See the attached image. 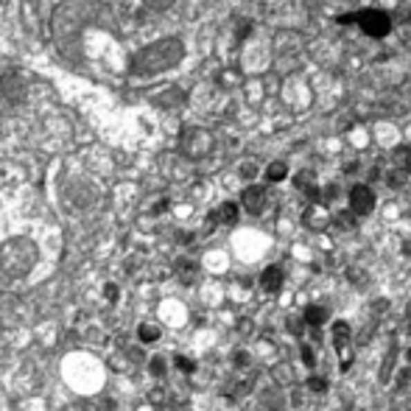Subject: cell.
Wrapping results in <instances>:
<instances>
[{
    "instance_id": "obj_2",
    "label": "cell",
    "mask_w": 411,
    "mask_h": 411,
    "mask_svg": "<svg viewBox=\"0 0 411 411\" xmlns=\"http://www.w3.org/2000/svg\"><path fill=\"white\" fill-rule=\"evenodd\" d=\"M185 48L179 39H160L154 45H146L140 53L131 59V71L140 73V76H154V73H163L168 67H174L179 59H182Z\"/></svg>"
},
{
    "instance_id": "obj_10",
    "label": "cell",
    "mask_w": 411,
    "mask_h": 411,
    "mask_svg": "<svg viewBox=\"0 0 411 411\" xmlns=\"http://www.w3.org/2000/svg\"><path fill=\"white\" fill-rule=\"evenodd\" d=\"M224 221V224H235V219H238V204H232V201H227V204H221L219 208V213H213V221Z\"/></svg>"
},
{
    "instance_id": "obj_23",
    "label": "cell",
    "mask_w": 411,
    "mask_h": 411,
    "mask_svg": "<svg viewBox=\"0 0 411 411\" xmlns=\"http://www.w3.org/2000/svg\"><path fill=\"white\" fill-rule=\"evenodd\" d=\"M0 3H3V0H0Z\"/></svg>"
},
{
    "instance_id": "obj_17",
    "label": "cell",
    "mask_w": 411,
    "mask_h": 411,
    "mask_svg": "<svg viewBox=\"0 0 411 411\" xmlns=\"http://www.w3.org/2000/svg\"><path fill=\"white\" fill-rule=\"evenodd\" d=\"M176 367H179L182 372H193V369H196V364H193L190 358H185V356H176Z\"/></svg>"
},
{
    "instance_id": "obj_18",
    "label": "cell",
    "mask_w": 411,
    "mask_h": 411,
    "mask_svg": "<svg viewBox=\"0 0 411 411\" xmlns=\"http://www.w3.org/2000/svg\"><path fill=\"white\" fill-rule=\"evenodd\" d=\"M302 361H305V367H313V364H316L313 350H311V347H302Z\"/></svg>"
},
{
    "instance_id": "obj_13",
    "label": "cell",
    "mask_w": 411,
    "mask_h": 411,
    "mask_svg": "<svg viewBox=\"0 0 411 411\" xmlns=\"http://www.w3.org/2000/svg\"><path fill=\"white\" fill-rule=\"evenodd\" d=\"M394 157H397V165H400V168H405V171L411 168V149H405V146H403V149H397V152H394Z\"/></svg>"
},
{
    "instance_id": "obj_7",
    "label": "cell",
    "mask_w": 411,
    "mask_h": 411,
    "mask_svg": "<svg viewBox=\"0 0 411 411\" xmlns=\"http://www.w3.org/2000/svg\"><path fill=\"white\" fill-rule=\"evenodd\" d=\"M260 286H263V291H268V294L280 291V286H283V268H277V266L263 268V274H260Z\"/></svg>"
},
{
    "instance_id": "obj_9",
    "label": "cell",
    "mask_w": 411,
    "mask_h": 411,
    "mask_svg": "<svg viewBox=\"0 0 411 411\" xmlns=\"http://www.w3.org/2000/svg\"><path fill=\"white\" fill-rule=\"evenodd\" d=\"M325 319H327V308H325V305L313 302V305H308V308H305V325L319 327V325H325Z\"/></svg>"
},
{
    "instance_id": "obj_8",
    "label": "cell",
    "mask_w": 411,
    "mask_h": 411,
    "mask_svg": "<svg viewBox=\"0 0 411 411\" xmlns=\"http://www.w3.org/2000/svg\"><path fill=\"white\" fill-rule=\"evenodd\" d=\"M333 341H336V350L341 353H350V325L347 322H336L333 327Z\"/></svg>"
},
{
    "instance_id": "obj_5",
    "label": "cell",
    "mask_w": 411,
    "mask_h": 411,
    "mask_svg": "<svg viewBox=\"0 0 411 411\" xmlns=\"http://www.w3.org/2000/svg\"><path fill=\"white\" fill-rule=\"evenodd\" d=\"M350 210L353 216H369L375 210V193L369 185H356L350 190Z\"/></svg>"
},
{
    "instance_id": "obj_12",
    "label": "cell",
    "mask_w": 411,
    "mask_h": 411,
    "mask_svg": "<svg viewBox=\"0 0 411 411\" xmlns=\"http://www.w3.org/2000/svg\"><path fill=\"white\" fill-rule=\"evenodd\" d=\"M137 333H140V341H146V345L160 338V327L157 325H140V330H137Z\"/></svg>"
},
{
    "instance_id": "obj_11",
    "label": "cell",
    "mask_w": 411,
    "mask_h": 411,
    "mask_svg": "<svg viewBox=\"0 0 411 411\" xmlns=\"http://www.w3.org/2000/svg\"><path fill=\"white\" fill-rule=\"evenodd\" d=\"M289 176V165L286 163H271L268 168H266V179L268 182H283Z\"/></svg>"
},
{
    "instance_id": "obj_22",
    "label": "cell",
    "mask_w": 411,
    "mask_h": 411,
    "mask_svg": "<svg viewBox=\"0 0 411 411\" xmlns=\"http://www.w3.org/2000/svg\"><path fill=\"white\" fill-rule=\"evenodd\" d=\"M408 361H411V350H408Z\"/></svg>"
},
{
    "instance_id": "obj_14",
    "label": "cell",
    "mask_w": 411,
    "mask_h": 411,
    "mask_svg": "<svg viewBox=\"0 0 411 411\" xmlns=\"http://www.w3.org/2000/svg\"><path fill=\"white\" fill-rule=\"evenodd\" d=\"M179 274H182V280L190 283L193 280V274H196V266L193 263H179Z\"/></svg>"
},
{
    "instance_id": "obj_6",
    "label": "cell",
    "mask_w": 411,
    "mask_h": 411,
    "mask_svg": "<svg viewBox=\"0 0 411 411\" xmlns=\"http://www.w3.org/2000/svg\"><path fill=\"white\" fill-rule=\"evenodd\" d=\"M241 204L246 208V213H252V216H260V213L266 210V204H268L266 188H260V185H249V188L244 190V196H241Z\"/></svg>"
},
{
    "instance_id": "obj_19",
    "label": "cell",
    "mask_w": 411,
    "mask_h": 411,
    "mask_svg": "<svg viewBox=\"0 0 411 411\" xmlns=\"http://www.w3.org/2000/svg\"><path fill=\"white\" fill-rule=\"evenodd\" d=\"M152 369H154V375H163L165 372V361L163 358H152Z\"/></svg>"
},
{
    "instance_id": "obj_1",
    "label": "cell",
    "mask_w": 411,
    "mask_h": 411,
    "mask_svg": "<svg viewBox=\"0 0 411 411\" xmlns=\"http://www.w3.org/2000/svg\"><path fill=\"white\" fill-rule=\"evenodd\" d=\"M98 15V3L95 0H67V3H62L53 15V37L59 45H64L67 39H73L84 23L95 20Z\"/></svg>"
},
{
    "instance_id": "obj_15",
    "label": "cell",
    "mask_w": 411,
    "mask_h": 411,
    "mask_svg": "<svg viewBox=\"0 0 411 411\" xmlns=\"http://www.w3.org/2000/svg\"><path fill=\"white\" fill-rule=\"evenodd\" d=\"M308 389L311 392H327V381L325 378H311L308 381Z\"/></svg>"
},
{
    "instance_id": "obj_3",
    "label": "cell",
    "mask_w": 411,
    "mask_h": 411,
    "mask_svg": "<svg viewBox=\"0 0 411 411\" xmlns=\"http://www.w3.org/2000/svg\"><path fill=\"white\" fill-rule=\"evenodd\" d=\"M37 260H39V249L31 238H12L0 246V268H3L12 280L28 277Z\"/></svg>"
},
{
    "instance_id": "obj_21",
    "label": "cell",
    "mask_w": 411,
    "mask_h": 411,
    "mask_svg": "<svg viewBox=\"0 0 411 411\" xmlns=\"http://www.w3.org/2000/svg\"><path fill=\"white\" fill-rule=\"evenodd\" d=\"M82 411H95V408H93V405L87 403V405H82Z\"/></svg>"
},
{
    "instance_id": "obj_4",
    "label": "cell",
    "mask_w": 411,
    "mask_h": 411,
    "mask_svg": "<svg viewBox=\"0 0 411 411\" xmlns=\"http://www.w3.org/2000/svg\"><path fill=\"white\" fill-rule=\"evenodd\" d=\"M356 26L367 37L381 39V37H386L392 31V17L386 12H381V9H361V12H356Z\"/></svg>"
},
{
    "instance_id": "obj_20",
    "label": "cell",
    "mask_w": 411,
    "mask_h": 411,
    "mask_svg": "<svg viewBox=\"0 0 411 411\" xmlns=\"http://www.w3.org/2000/svg\"><path fill=\"white\" fill-rule=\"evenodd\" d=\"M249 31H252V23H249V20H244V23H241V28H238V39H244Z\"/></svg>"
},
{
    "instance_id": "obj_16",
    "label": "cell",
    "mask_w": 411,
    "mask_h": 411,
    "mask_svg": "<svg viewBox=\"0 0 411 411\" xmlns=\"http://www.w3.org/2000/svg\"><path fill=\"white\" fill-rule=\"evenodd\" d=\"M143 3L149 6V9H157V12H163V9H168L174 0H143Z\"/></svg>"
}]
</instances>
